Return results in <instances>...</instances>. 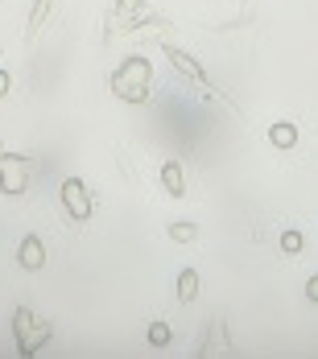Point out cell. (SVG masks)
Returning <instances> with one entry per match:
<instances>
[{
  "label": "cell",
  "mask_w": 318,
  "mask_h": 359,
  "mask_svg": "<svg viewBox=\"0 0 318 359\" xmlns=\"http://www.w3.org/2000/svg\"><path fill=\"white\" fill-rule=\"evenodd\" d=\"M50 8H54V0H37L34 13H29V37H37V29L46 25V17H50Z\"/></svg>",
  "instance_id": "12"
},
{
  "label": "cell",
  "mask_w": 318,
  "mask_h": 359,
  "mask_svg": "<svg viewBox=\"0 0 318 359\" xmlns=\"http://www.w3.org/2000/svg\"><path fill=\"white\" fill-rule=\"evenodd\" d=\"M166 58H170V62H174L178 71L186 74V79H194V83H199V87H203V83H207V79H203V67H199V62H194V58H190V54H182V50H178V46H166Z\"/></svg>",
  "instance_id": "7"
},
{
  "label": "cell",
  "mask_w": 318,
  "mask_h": 359,
  "mask_svg": "<svg viewBox=\"0 0 318 359\" xmlns=\"http://www.w3.org/2000/svg\"><path fill=\"white\" fill-rule=\"evenodd\" d=\"M306 302H318V277H310V281H306Z\"/></svg>",
  "instance_id": "16"
},
{
  "label": "cell",
  "mask_w": 318,
  "mask_h": 359,
  "mask_svg": "<svg viewBox=\"0 0 318 359\" xmlns=\"http://www.w3.org/2000/svg\"><path fill=\"white\" fill-rule=\"evenodd\" d=\"M149 343H153V347H166V343H170V326L153 323V326H149Z\"/></svg>",
  "instance_id": "14"
},
{
  "label": "cell",
  "mask_w": 318,
  "mask_h": 359,
  "mask_svg": "<svg viewBox=\"0 0 318 359\" xmlns=\"http://www.w3.org/2000/svg\"><path fill=\"white\" fill-rule=\"evenodd\" d=\"M269 141L277 144V149H293V144H298V128H293V124H273V128H269Z\"/></svg>",
  "instance_id": "10"
},
{
  "label": "cell",
  "mask_w": 318,
  "mask_h": 359,
  "mask_svg": "<svg viewBox=\"0 0 318 359\" xmlns=\"http://www.w3.org/2000/svg\"><path fill=\"white\" fill-rule=\"evenodd\" d=\"M58 198H62V211H67L74 223H87L91 211H95V198H91V190H87L83 178H67L62 190H58Z\"/></svg>",
  "instance_id": "2"
},
{
  "label": "cell",
  "mask_w": 318,
  "mask_h": 359,
  "mask_svg": "<svg viewBox=\"0 0 318 359\" xmlns=\"http://www.w3.org/2000/svg\"><path fill=\"white\" fill-rule=\"evenodd\" d=\"M50 339H54V326H50V323L37 326V330H29L25 339H17V355H37V351H41Z\"/></svg>",
  "instance_id": "6"
},
{
  "label": "cell",
  "mask_w": 318,
  "mask_h": 359,
  "mask_svg": "<svg viewBox=\"0 0 318 359\" xmlns=\"http://www.w3.org/2000/svg\"><path fill=\"white\" fill-rule=\"evenodd\" d=\"M161 186H166L170 198H182V194H186V174H182L178 161H166V165H161Z\"/></svg>",
  "instance_id": "8"
},
{
  "label": "cell",
  "mask_w": 318,
  "mask_h": 359,
  "mask_svg": "<svg viewBox=\"0 0 318 359\" xmlns=\"http://www.w3.org/2000/svg\"><path fill=\"white\" fill-rule=\"evenodd\" d=\"M8 95V71H0V100Z\"/></svg>",
  "instance_id": "17"
},
{
  "label": "cell",
  "mask_w": 318,
  "mask_h": 359,
  "mask_svg": "<svg viewBox=\"0 0 318 359\" xmlns=\"http://www.w3.org/2000/svg\"><path fill=\"white\" fill-rule=\"evenodd\" d=\"M141 25H161V13L145 8V0H116L107 29H141Z\"/></svg>",
  "instance_id": "3"
},
{
  "label": "cell",
  "mask_w": 318,
  "mask_h": 359,
  "mask_svg": "<svg viewBox=\"0 0 318 359\" xmlns=\"http://www.w3.org/2000/svg\"><path fill=\"white\" fill-rule=\"evenodd\" d=\"M29 330H34V310H29V306H17V314H13V334L25 339Z\"/></svg>",
  "instance_id": "11"
},
{
  "label": "cell",
  "mask_w": 318,
  "mask_h": 359,
  "mask_svg": "<svg viewBox=\"0 0 318 359\" xmlns=\"http://www.w3.org/2000/svg\"><path fill=\"white\" fill-rule=\"evenodd\" d=\"M0 157H4V144H0Z\"/></svg>",
  "instance_id": "18"
},
{
  "label": "cell",
  "mask_w": 318,
  "mask_h": 359,
  "mask_svg": "<svg viewBox=\"0 0 318 359\" xmlns=\"http://www.w3.org/2000/svg\"><path fill=\"white\" fill-rule=\"evenodd\" d=\"M302 244H306V240H302V231H285V236H281V248L289 252V256H298Z\"/></svg>",
  "instance_id": "15"
},
{
  "label": "cell",
  "mask_w": 318,
  "mask_h": 359,
  "mask_svg": "<svg viewBox=\"0 0 318 359\" xmlns=\"http://www.w3.org/2000/svg\"><path fill=\"white\" fill-rule=\"evenodd\" d=\"M17 260H21V269L37 273V269L46 264V244H41L37 236H25V240H21V248H17Z\"/></svg>",
  "instance_id": "5"
},
{
  "label": "cell",
  "mask_w": 318,
  "mask_h": 359,
  "mask_svg": "<svg viewBox=\"0 0 318 359\" xmlns=\"http://www.w3.org/2000/svg\"><path fill=\"white\" fill-rule=\"evenodd\" d=\"M149 62H145L141 54H133V58H124L116 74H112V91H116V100H124V104H145L149 100Z\"/></svg>",
  "instance_id": "1"
},
{
  "label": "cell",
  "mask_w": 318,
  "mask_h": 359,
  "mask_svg": "<svg viewBox=\"0 0 318 359\" xmlns=\"http://www.w3.org/2000/svg\"><path fill=\"white\" fill-rule=\"evenodd\" d=\"M194 297H199V273H194V269H182V273H178V302L190 306Z\"/></svg>",
  "instance_id": "9"
},
{
  "label": "cell",
  "mask_w": 318,
  "mask_h": 359,
  "mask_svg": "<svg viewBox=\"0 0 318 359\" xmlns=\"http://www.w3.org/2000/svg\"><path fill=\"white\" fill-rule=\"evenodd\" d=\"M0 190L8 198L29 190V161L25 157H0Z\"/></svg>",
  "instance_id": "4"
},
{
  "label": "cell",
  "mask_w": 318,
  "mask_h": 359,
  "mask_svg": "<svg viewBox=\"0 0 318 359\" xmlns=\"http://www.w3.org/2000/svg\"><path fill=\"white\" fill-rule=\"evenodd\" d=\"M170 236H174L178 244H194L199 240V227L194 223H170Z\"/></svg>",
  "instance_id": "13"
}]
</instances>
